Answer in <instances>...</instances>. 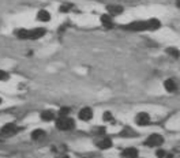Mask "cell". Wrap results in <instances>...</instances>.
<instances>
[{"instance_id": "6da1fadb", "label": "cell", "mask_w": 180, "mask_h": 158, "mask_svg": "<svg viewBox=\"0 0 180 158\" xmlns=\"http://www.w3.org/2000/svg\"><path fill=\"white\" fill-rule=\"evenodd\" d=\"M56 127L58 129H62V131H70L75 127V123L72 119H68V117H60L58 121H56Z\"/></svg>"}, {"instance_id": "7a4b0ae2", "label": "cell", "mask_w": 180, "mask_h": 158, "mask_svg": "<svg viewBox=\"0 0 180 158\" xmlns=\"http://www.w3.org/2000/svg\"><path fill=\"white\" fill-rule=\"evenodd\" d=\"M127 30H134V31H143V30H149V23L147 21H138V22H132L128 23L124 27Z\"/></svg>"}, {"instance_id": "3957f363", "label": "cell", "mask_w": 180, "mask_h": 158, "mask_svg": "<svg viewBox=\"0 0 180 158\" xmlns=\"http://www.w3.org/2000/svg\"><path fill=\"white\" fill-rule=\"evenodd\" d=\"M164 142V138L158 134H151L149 138L145 140V144L146 146H150V147H154V146H160V144H162Z\"/></svg>"}, {"instance_id": "277c9868", "label": "cell", "mask_w": 180, "mask_h": 158, "mask_svg": "<svg viewBox=\"0 0 180 158\" xmlns=\"http://www.w3.org/2000/svg\"><path fill=\"white\" fill-rule=\"evenodd\" d=\"M18 131H19V128H18L14 123H10V124L4 125V127L0 129V134H3V135H14V134H17Z\"/></svg>"}, {"instance_id": "5b68a950", "label": "cell", "mask_w": 180, "mask_h": 158, "mask_svg": "<svg viewBox=\"0 0 180 158\" xmlns=\"http://www.w3.org/2000/svg\"><path fill=\"white\" fill-rule=\"evenodd\" d=\"M137 124L138 125H141V127H143V125H147L150 123V116L147 115L146 112H141V113H138V116H137Z\"/></svg>"}, {"instance_id": "8992f818", "label": "cell", "mask_w": 180, "mask_h": 158, "mask_svg": "<svg viewBox=\"0 0 180 158\" xmlns=\"http://www.w3.org/2000/svg\"><path fill=\"white\" fill-rule=\"evenodd\" d=\"M45 34V29L42 27H37V29L29 30V40H38Z\"/></svg>"}, {"instance_id": "52a82bcc", "label": "cell", "mask_w": 180, "mask_h": 158, "mask_svg": "<svg viewBox=\"0 0 180 158\" xmlns=\"http://www.w3.org/2000/svg\"><path fill=\"white\" fill-rule=\"evenodd\" d=\"M91 117H93V110H91L90 108H83V109H81V112H79V119H81V120L89 121Z\"/></svg>"}, {"instance_id": "ba28073f", "label": "cell", "mask_w": 180, "mask_h": 158, "mask_svg": "<svg viewBox=\"0 0 180 158\" xmlns=\"http://www.w3.org/2000/svg\"><path fill=\"white\" fill-rule=\"evenodd\" d=\"M138 150L134 147H130V148H126V150H123L122 156L126 157V158H138Z\"/></svg>"}, {"instance_id": "9c48e42d", "label": "cell", "mask_w": 180, "mask_h": 158, "mask_svg": "<svg viewBox=\"0 0 180 158\" xmlns=\"http://www.w3.org/2000/svg\"><path fill=\"white\" fill-rule=\"evenodd\" d=\"M106 10H108V14L112 17V15H119L123 12V7L122 6H118V4H112V6H108L106 7Z\"/></svg>"}, {"instance_id": "30bf717a", "label": "cell", "mask_w": 180, "mask_h": 158, "mask_svg": "<svg viewBox=\"0 0 180 158\" xmlns=\"http://www.w3.org/2000/svg\"><path fill=\"white\" fill-rule=\"evenodd\" d=\"M164 87H165V90L166 91H169V93H175L176 91V83H175V81L173 79H166L165 82H164Z\"/></svg>"}, {"instance_id": "8fae6325", "label": "cell", "mask_w": 180, "mask_h": 158, "mask_svg": "<svg viewBox=\"0 0 180 158\" xmlns=\"http://www.w3.org/2000/svg\"><path fill=\"white\" fill-rule=\"evenodd\" d=\"M110 146H112V140H110L109 138H104V139L97 142V147L102 148V150H106V148H109Z\"/></svg>"}, {"instance_id": "7c38bea8", "label": "cell", "mask_w": 180, "mask_h": 158, "mask_svg": "<svg viewBox=\"0 0 180 158\" xmlns=\"http://www.w3.org/2000/svg\"><path fill=\"white\" fill-rule=\"evenodd\" d=\"M37 19L41 21V22H48L50 19V14L45 10H41V11L37 12Z\"/></svg>"}, {"instance_id": "4fadbf2b", "label": "cell", "mask_w": 180, "mask_h": 158, "mask_svg": "<svg viewBox=\"0 0 180 158\" xmlns=\"http://www.w3.org/2000/svg\"><path fill=\"white\" fill-rule=\"evenodd\" d=\"M147 23H149V30H157L161 27V22L158 19H156V18H153V19H149L147 21Z\"/></svg>"}, {"instance_id": "5bb4252c", "label": "cell", "mask_w": 180, "mask_h": 158, "mask_svg": "<svg viewBox=\"0 0 180 158\" xmlns=\"http://www.w3.org/2000/svg\"><path fill=\"white\" fill-rule=\"evenodd\" d=\"M44 136H45V132H44L42 129H34V131L31 132V139H34V140L42 139Z\"/></svg>"}, {"instance_id": "9a60e30c", "label": "cell", "mask_w": 180, "mask_h": 158, "mask_svg": "<svg viewBox=\"0 0 180 158\" xmlns=\"http://www.w3.org/2000/svg\"><path fill=\"white\" fill-rule=\"evenodd\" d=\"M53 117H55V115H53L52 110H44V112H41V119L45 120V121L53 120Z\"/></svg>"}, {"instance_id": "2e32d148", "label": "cell", "mask_w": 180, "mask_h": 158, "mask_svg": "<svg viewBox=\"0 0 180 158\" xmlns=\"http://www.w3.org/2000/svg\"><path fill=\"white\" fill-rule=\"evenodd\" d=\"M101 22H102V25H105L106 27L112 26V18H110L109 14H104L102 17H101Z\"/></svg>"}, {"instance_id": "e0dca14e", "label": "cell", "mask_w": 180, "mask_h": 158, "mask_svg": "<svg viewBox=\"0 0 180 158\" xmlns=\"http://www.w3.org/2000/svg\"><path fill=\"white\" fill-rule=\"evenodd\" d=\"M166 53H168L169 56H172L173 59H178L179 56H180V52L176 48H173V46H170V48L166 49Z\"/></svg>"}, {"instance_id": "ac0fdd59", "label": "cell", "mask_w": 180, "mask_h": 158, "mask_svg": "<svg viewBox=\"0 0 180 158\" xmlns=\"http://www.w3.org/2000/svg\"><path fill=\"white\" fill-rule=\"evenodd\" d=\"M8 78H10V75L6 71H2V69H0V81H8Z\"/></svg>"}, {"instance_id": "d6986e66", "label": "cell", "mask_w": 180, "mask_h": 158, "mask_svg": "<svg viewBox=\"0 0 180 158\" xmlns=\"http://www.w3.org/2000/svg\"><path fill=\"white\" fill-rule=\"evenodd\" d=\"M68 112H70V109H68V108H62V109L59 110L60 117H64V116H67V115H68Z\"/></svg>"}, {"instance_id": "ffe728a7", "label": "cell", "mask_w": 180, "mask_h": 158, "mask_svg": "<svg viewBox=\"0 0 180 158\" xmlns=\"http://www.w3.org/2000/svg\"><path fill=\"white\" fill-rule=\"evenodd\" d=\"M71 8H72L71 4H63L62 7H60V11H68V10H71Z\"/></svg>"}, {"instance_id": "44dd1931", "label": "cell", "mask_w": 180, "mask_h": 158, "mask_svg": "<svg viewBox=\"0 0 180 158\" xmlns=\"http://www.w3.org/2000/svg\"><path fill=\"white\" fill-rule=\"evenodd\" d=\"M156 156H157V157H158V158H164V157H165V156H166V153H165V151H164V150H157Z\"/></svg>"}, {"instance_id": "7402d4cb", "label": "cell", "mask_w": 180, "mask_h": 158, "mask_svg": "<svg viewBox=\"0 0 180 158\" xmlns=\"http://www.w3.org/2000/svg\"><path fill=\"white\" fill-rule=\"evenodd\" d=\"M102 119L104 120H110V119H112V115H110V112H105V113H104Z\"/></svg>"}, {"instance_id": "603a6c76", "label": "cell", "mask_w": 180, "mask_h": 158, "mask_svg": "<svg viewBox=\"0 0 180 158\" xmlns=\"http://www.w3.org/2000/svg\"><path fill=\"white\" fill-rule=\"evenodd\" d=\"M58 158H68L67 156H60V157H58Z\"/></svg>"}, {"instance_id": "cb8c5ba5", "label": "cell", "mask_w": 180, "mask_h": 158, "mask_svg": "<svg viewBox=\"0 0 180 158\" xmlns=\"http://www.w3.org/2000/svg\"><path fill=\"white\" fill-rule=\"evenodd\" d=\"M178 7L180 8V0H178Z\"/></svg>"}, {"instance_id": "d4e9b609", "label": "cell", "mask_w": 180, "mask_h": 158, "mask_svg": "<svg viewBox=\"0 0 180 158\" xmlns=\"http://www.w3.org/2000/svg\"><path fill=\"white\" fill-rule=\"evenodd\" d=\"M0 104H2V98H0Z\"/></svg>"}]
</instances>
